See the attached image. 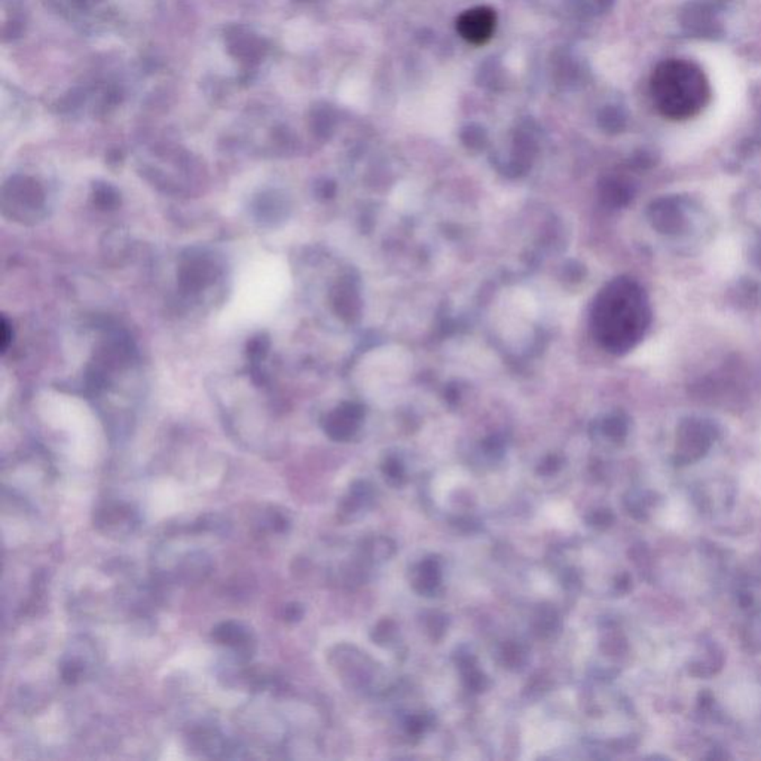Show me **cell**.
<instances>
[{
    "label": "cell",
    "instance_id": "4fadbf2b",
    "mask_svg": "<svg viewBox=\"0 0 761 761\" xmlns=\"http://www.w3.org/2000/svg\"><path fill=\"white\" fill-rule=\"evenodd\" d=\"M116 197H118V193L115 191H112V189L106 188V186L99 189V191H95V198H97V202L102 207L115 206L116 201H118V198Z\"/></svg>",
    "mask_w": 761,
    "mask_h": 761
},
{
    "label": "cell",
    "instance_id": "3957f363",
    "mask_svg": "<svg viewBox=\"0 0 761 761\" xmlns=\"http://www.w3.org/2000/svg\"><path fill=\"white\" fill-rule=\"evenodd\" d=\"M539 317V302L526 287H512L501 293L496 302L494 320L497 329L510 344L521 345L531 338L533 326Z\"/></svg>",
    "mask_w": 761,
    "mask_h": 761
},
{
    "label": "cell",
    "instance_id": "5bb4252c",
    "mask_svg": "<svg viewBox=\"0 0 761 761\" xmlns=\"http://www.w3.org/2000/svg\"><path fill=\"white\" fill-rule=\"evenodd\" d=\"M266 350H268V341L266 339H255L252 345H250L248 354L252 355L253 359H256V357L257 359H261V357L266 354Z\"/></svg>",
    "mask_w": 761,
    "mask_h": 761
},
{
    "label": "cell",
    "instance_id": "52a82bcc",
    "mask_svg": "<svg viewBox=\"0 0 761 761\" xmlns=\"http://www.w3.org/2000/svg\"><path fill=\"white\" fill-rule=\"evenodd\" d=\"M138 522V514L131 509V506L122 503H107L95 512V525L104 534L124 537L133 533Z\"/></svg>",
    "mask_w": 761,
    "mask_h": 761
},
{
    "label": "cell",
    "instance_id": "7a4b0ae2",
    "mask_svg": "<svg viewBox=\"0 0 761 761\" xmlns=\"http://www.w3.org/2000/svg\"><path fill=\"white\" fill-rule=\"evenodd\" d=\"M412 355L403 346L385 345L364 354L355 371L362 393L377 402H387L400 393L411 377Z\"/></svg>",
    "mask_w": 761,
    "mask_h": 761
},
{
    "label": "cell",
    "instance_id": "7c38bea8",
    "mask_svg": "<svg viewBox=\"0 0 761 761\" xmlns=\"http://www.w3.org/2000/svg\"><path fill=\"white\" fill-rule=\"evenodd\" d=\"M302 616H304V607L300 604H287L282 608V617L287 623L300 622Z\"/></svg>",
    "mask_w": 761,
    "mask_h": 761
},
{
    "label": "cell",
    "instance_id": "8992f818",
    "mask_svg": "<svg viewBox=\"0 0 761 761\" xmlns=\"http://www.w3.org/2000/svg\"><path fill=\"white\" fill-rule=\"evenodd\" d=\"M211 638L219 646L227 647L234 651L240 662H248L256 647L252 631L241 622L227 621L214 626Z\"/></svg>",
    "mask_w": 761,
    "mask_h": 761
},
{
    "label": "cell",
    "instance_id": "30bf717a",
    "mask_svg": "<svg viewBox=\"0 0 761 761\" xmlns=\"http://www.w3.org/2000/svg\"><path fill=\"white\" fill-rule=\"evenodd\" d=\"M389 201L394 209L411 213L423 204V191H419L414 184H398L389 195Z\"/></svg>",
    "mask_w": 761,
    "mask_h": 761
},
{
    "label": "cell",
    "instance_id": "ba28073f",
    "mask_svg": "<svg viewBox=\"0 0 761 761\" xmlns=\"http://www.w3.org/2000/svg\"><path fill=\"white\" fill-rule=\"evenodd\" d=\"M191 747L197 749L204 757L210 758H243L240 745L228 739L220 731L213 729H198L191 733Z\"/></svg>",
    "mask_w": 761,
    "mask_h": 761
},
{
    "label": "cell",
    "instance_id": "5b68a950",
    "mask_svg": "<svg viewBox=\"0 0 761 761\" xmlns=\"http://www.w3.org/2000/svg\"><path fill=\"white\" fill-rule=\"evenodd\" d=\"M497 13L489 6L467 9L458 17L457 31L466 42L480 47L496 33Z\"/></svg>",
    "mask_w": 761,
    "mask_h": 761
},
{
    "label": "cell",
    "instance_id": "8fae6325",
    "mask_svg": "<svg viewBox=\"0 0 761 761\" xmlns=\"http://www.w3.org/2000/svg\"><path fill=\"white\" fill-rule=\"evenodd\" d=\"M259 525H261V528H264V530L271 531V533H275V534H282V533H286V531L289 530L291 521H289L286 515L282 514V512L271 509L268 510V514L262 518Z\"/></svg>",
    "mask_w": 761,
    "mask_h": 761
},
{
    "label": "cell",
    "instance_id": "9c48e42d",
    "mask_svg": "<svg viewBox=\"0 0 761 761\" xmlns=\"http://www.w3.org/2000/svg\"><path fill=\"white\" fill-rule=\"evenodd\" d=\"M214 266L206 257L191 256L180 266V284L184 291H200L213 282Z\"/></svg>",
    "mask_w": 761,
    "mask_h": 761
},
{
    "label": "cell",
    "instance_id": "277c9868",
    "mask_svg": "<svg viewBox=\"0 0 761 761\" xmlns=\"http://www.w3.org/2000/svg\"><path fill=\"white\" fill-rule=\"evenodd\" d=\"M95 665H97V653H95V647L90 641L81 638L77 641L70 642L58 667L61 680L67 685H79L93 674Z\"/></svg>",
    "mask_w": 761,
    "mask_h": 761
},
{
    "label": "cell",
    "instance_id": "6da1fadb",
    "mask_svg": "<svg viewBox=\"0 0 761 761\" xmlns=\"http://www.w3.org/2000/svg\"><path fill=\"white\" fill-rule=\"evenodd\" d=\"M650 93L660 115L671 121H687L710 103L711 85L703 70L690 60L669 58L651 75Z\"/></svg>",
    "mask_w": 761,
    "mask_h": 761
}]
</instances>
